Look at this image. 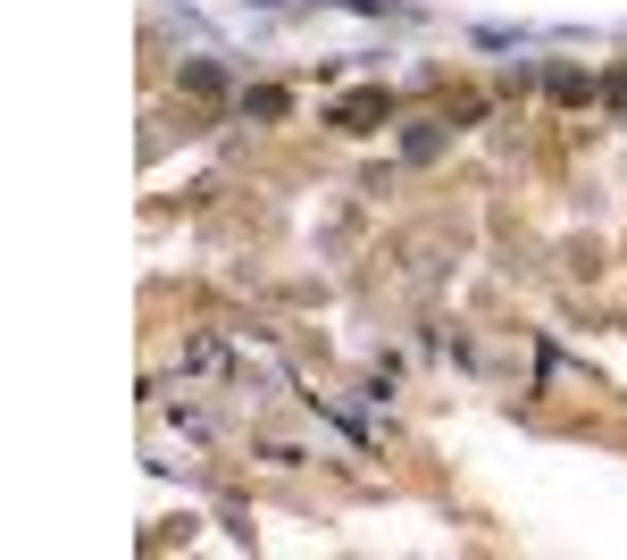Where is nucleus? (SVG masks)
<instances>
[{
    "label": "nucleus",
    "instance_id": "nucleus-1",
    "mask_svg": "<svg viewBox=\"0 0 627 560\" xmlns=\"http://www.w3.org/2000/svg\"><path fill=\"white\" fill-rule=\"evenodd\" d=\"M377 117H385V93H352V101L335 109V126H352V135H360V126H377Z\"/></svg>",
    "mask_w": 627,
    "mask_h": 560
},
{
    "label": "nucleus",
    "instance_id": "nucleus-2",
    "mask_svg": "<svg viewBox=\"0 0 627 560\" xmlns=\"http://www.w3.org/2000/svg\"><path fill=\"white\" fill-rule=\"evenodd\" d=\"M185 84H192V93H227V76H218L209 59H192V67H185Z\"/></svg>",
    "mask_w": 627,
    "mask_h": 560
}]
</instances>
